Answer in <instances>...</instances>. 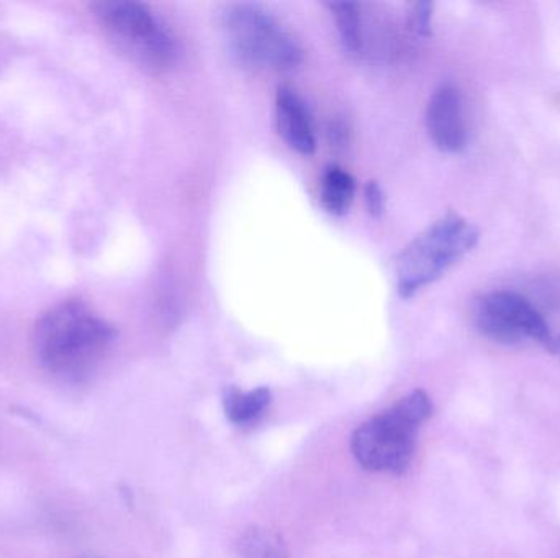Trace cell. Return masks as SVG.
<instances>
[{
  "instance_id": "cell-1",
  "label": "cell",
  "mask_w": 560,
  "mask_h": 558,
  "mask_svg": "<svg viewBox=\"0 0 560 558\" xmlns=\"http://www.w3.org/2000/svg\"><path fill=\"white\" fill-rule=\"evenodd\" d=\"M115 337L114 327L88 305L68 300L49 308L36 321L33 347L48 372L81 380L101 364Z\"/></svg>"
},
{
  "instance_id": "cell-2",
  "label": "cell",
  "mask_w": 560,
  "mask_h": 558,
  "mask_svg": "<svg viewBox=\"0 0 560 558\" xmlns=\"http://www.w3.org/2000/svg\"><path fill=\"white\" fill-rule=\"evenodd\" d=\"M433 415V402L423 390H415L381 415L355 429L351 451L369 472L401 475L410 467L417 432Z\"/></svg>"
},
{
  "instance_id": "cell-3",
  "label": "cell",
  "mask_w": 560,
  "mask_h": 558,
  "mask_svg": "<svg viewBox=\"0 0 560 558\" xmlns=\"http://www.w3.org/2000/svg\"><path fill=\"white\" fill-rule=\"evenodd\" d=\"M479 242V229L457 213H447L418 235L398 256L397 287L410 298L433 284Z\"/></svg>"
},
{
  "instance_id": "cell-4",
  "label": "cell",
  "mask_w": 560,
  "mask_h": 558,
  "mask_svg": "<svg viewBox=\"0 0 560 558\" xmlns=\"http://www.w3.org/2000/svg\"><path fill=\"white\" fill-rule=\"evenodd\" d=\"M92 9L105 35L128 58L156 71L173 64L176 39L147 3L110 0L94 3Z\"/></svg>"
},
{
  "instance_id": "cell-5",
  "label": "cell",
  "mask_w": 560,
  "mask_h": 558,
  "mask_svg": "<svg viewBox=\"0 0 560 558\" xmlns=\"http://www.w3.org/2000/svg\"><path fill=\"white\" fill-rule=\"evenodd\" d=\"M226 33L233 52L245 64L290 71L303 61V49L289 29L256 5H235L226 13Z\"/></svg>"
},
{
  "instance_id": "cell-6",
  "label": "cell",
  "mask_w": 560,
  "mask_h": 558,
  "mask_svg": "<svg viewBox=\"0 0 560 558\" xmlns=\"http://www.w3.org/2000/svg\"><path fill=\"white\" fill-rule=\"evenodd\" d=\"M476 324L483 336L500 344H522L535 341L546 349L558 351L548 323L522 295L492 292L476 305Z\"/></svg>"
},
{
  "instance_id": "cell-7",
  "label": "cell",
  "mask_w": 560,
  "mask_h": 558,
  "mask_svg": "<svg viewBox=\"0 0 560 558\" xmlns=\"http://www.w3.org/2000/svg\"><path fill=\"white\" fill-rule=\"evenodd\" d=\"M427 128L431 140L443 153H460L466 147L463 98L456 87L443 85L431 95L427 108Z\"/></svg>"
},
{
  "instance_id": "cell-8",
  "label": "cell",
  "mask_w": 560,
  "mask_h": 558,
  "mask_svg": "<svg viewBox=\"0 0 560 558\" xmlns=\"http://www.w3.org/2000/svg\"><path fill=\"white\" fill-rule=\"evenodd\" d=\"M276 120L280 136L303 156L315 153L316 138L308 108L292 88H280L276 98Z\"/></svg>"
},
{
  "instance_id": "cell-9",
  "label": "cell",
  "mask_w": 560,
  "mask_h": 558,
  "mask_svg": "<svg viewBox=\"0 0 560 558\" xmlns=\"http://www.w3.org/2000/svg\"><path fill=\"white\" fill-rule=\"evenodd\" d=\"M271 390L265 389V387L249 390V392L232 387V389L226 390L225 396H223L226 418L233 425H252V423L258 422L261 418L262 413L266 412L269 403H271Z\"/></svg>"
},
{
  "instance_id": "cell-10",
  "label": "cell",
  "mask_w": 560,
  "mask_h": 558,
  "mask_svg": "<svg viewBox=\"0 0 560 558\" xmlns=\"http://www.w3.org/2000/svg\"><path fill=\"white\" fill-rule=\"evenodd\" d=\"M355 182L351 174L338 166H329L322 177L319 200L323 209L335 216L345 215L354 200Z\"/></svg>"
},
{
  "instance_id": "cell-11",
  "label": "cell",
  "mask_w": 560,
  "mask_h": 558,
  "mask_svg": "<svg viewBox=\"0 0 560 558\" xmlns=\"http://www.w3.org/2000/svg\"><path fill=\"white\" fill-rule=\"evenodd\" d=\"M332 16H335L336 28L342 46L349 52L361 51L362 48V25L361 9L358 3L332 2L328 3Z\"/></svg>"
},
{
  "instance_id": "cell-12",
  "label": "cell",
  "mask_w": 560,
  "mask_h": 558,
  "mask_svg": "<svg viewBox=\"0 0 560 558\" xmlns=\"http://www.w3.org/2000/svg\"><path fill=\"white\" fill-rule=\"evenodd\" d=\"M242 558H285L282 541L268 530L246 531L238 544Z\"/></svg>"
},
{
  "instance_id": "cell-13",
  "label": "cell",
  "mask_w": 560,
  "mask_h": 558,
  "mask_svg": "<svg viewBox=\"0 0 560 558\" xmlns=\"http://www.w3.org/2000/svg\"><path fill=\"white\" fill-rule=\"evenodd\" d=\"M434 5L431 2H420L415 5L411 13V25L420 35L427 36L431 33V19H433Z\"/></svg>"
},
{
  "instance_id": "cell-14",
  "label": "cell",
  "mask_w": 560,
  "mask_h": 558,
  "mask_svg": "<svg viewBox=\"0 0 560 558\" xmlns=\"http://www.w3.org/2000/svg\"><path fill=\"white\" fill-rule=\"evenodd\" d=\"M365 205H368L369 213L375 218L384 213V192L377 180H369L364 189Z\"/></svg>"
}]
</instances>
